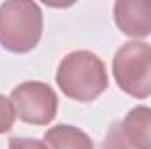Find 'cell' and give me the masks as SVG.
Returning <instances> with one entry per match:
<instances>
[{
	"mask_svg": "<svg viewBox=\"0 0 151 149\" xmlns=\"http://www.w3.org/2000/svg\"><path fill=\"white\" fill-rule=\"evenodd\" d=\"M113 74L121 91L132 98L151 95V46L130 40L123 44L113 58Z\"/></svg>",
	"mask_w": 151,
	"mask_h": 149,
	"instance_id": "cell-3",
	"label": "cell"
},
{
	"mask_svg": "<svg viewBox=\"0 0 151 149\" xmlns=\"http://www.w3.org/2000/svg\"><path fill=\"white\" fill-rule=\"evenodd\" d=\"M56 84L63 95L76 102H91L109 84L104 62L91 51L69 53L58 65Z\"/></svg>",
	"mask_w": 151,
	"mask_h": 149,
	"instance_id": "cell-1",
	"label": "cell"
},
{
	"mask_svg": "<svg viewBox=\"0 0 151 149\" xmlns=\"http://www.w3.org/2000/svg\"><path fill=\"white\" fill-rule=\"evenodd\" d=\"M113 12L114 23L125 35H151V0H118Z\"/></svg>",
	"mask_w": 151,
	"mask_h": 149,
	"instance_id": "cell-6",
	"label": "cell"
},
{
	"mask_svg": "<svg viewBox=\"0 0 151 149\" xmlns=\"http://www.w3.org/2000/svg\"><path fill=\"white\" fill-rule=\"evenodd\" d=\"M47 149H93L91 139L72 125H56L44 133Z\"/></svg>",
	"mask_w": 151,
	"mask_h": 149,
	"instance_id": "cell-7",
	"label": "cell"
},
{
	"mask_svg": "<svg viewBox=\"0 0 151 149\" xmlns=\"http://www.w3.org/2000/svg\"><path fill=\"white\" fill-rule=\"evenodd\" d=\"M9 149H47V146L44 140H39V139L12 137L9 139Z\"/></svg>",
	"mask_w": 151,
	"mask_h": 149,
	"instance_id": "cell-9",
	"label": "cell"
},
{
	"mask_svg": "<svg viewBox=\"0 0 151 149\" xmlns=\"http://www.w3.org/2000/svg\"><path fill=\"white\" fill-rule=\"evenodd\" d=\"M14 119H16V111L11 98H5L4 95H0V135L12 128Z\"/></svg>",
	"mask_w": 151,
	"mask_h": 149,
	"instance_id": "cell-8",
	"label": "cell"
},
{
	"mask_svg": "<svg viewBox=\"0 0 151 149\" xmlns=\"http://www.w3.org/2000/svg\"><path fill=\"white\" fill-rule=\"evenodd\" d=\"M42 37V11L35 2L9 0L0 5V46L11 53H28Z\"/></svg>",
	"mask_w": 151,
	"mask_h": 149,
	"instance_id": "cell-2",
	"label": "cell"
},
{
	"mask_svg": "<svg viewBox=\"0 0 151 149\" xmlns=\"http://www.w3.org/2000/svg\"><path fill=\"white\" fill-rule=\"evenodd\" d=\"M102 149H151V107L130 109L109 128Z\"/></svg>",
	"mask_w": 151,
	"mask_h": 149,
	"instance_id": "cell-5",
	"label": "cell"
},
{
	"mask_svg": "<svg viewBox=\"0 0 151 149\" xmlns=\"http://www.w3.org/2000/svg\"><path fill=\"white\" fill-rule=\"evenodd\" d=\"M16 116L30 125H47L55 119L58 97L55 90L40 81H27L11 91Z\"/></svg>",
	"mask_w": 151,
	"mask_h": 149,
	"instance_id": "cell-4",
	"label": "cell"
}]
</instances>
